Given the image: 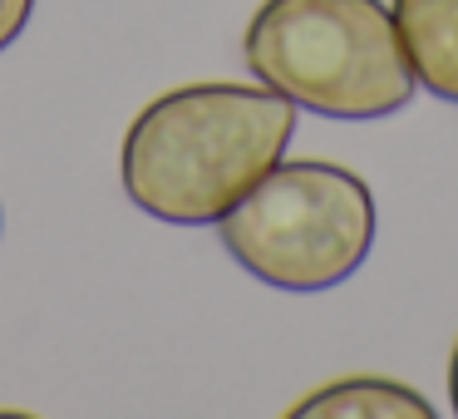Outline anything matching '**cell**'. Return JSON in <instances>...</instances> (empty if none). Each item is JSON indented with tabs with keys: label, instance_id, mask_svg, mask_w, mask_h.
I'll use <instances>...</instances> for the list:
<instances>
[{
	"label": "cell",
	"instance_id": "1",
	"mask_svg": "<svg viewBox=\"0 0 458 419\" xmlns=\"http://www.w3.org/2000/svg\"><path fill=\"white\" fill-rule=\"evenodd\" d=\"M296 114L267 84L202 80L158 94L123 133V198L168 227H217L286 158Z\"/></svg>",
	"mask_w": 458,
	"mask_h": 419
},
{
	"label": "cell",
	"instance_id": "2",
	"mask_svg": "<svg viewBox=\"0 0 458 419\" xmlns=\"http://www.w3.org/2000/svg\"><path fill=\"white\" fill-rule=\"evenodd\" d=\"M251 80L335 124H375L414 99L385 0H261L242 35Z\"/></svg>",
	"mask_w": 458,
	"mask_h": 419
},
{
	"label": "cell",
	"instance_id": "3",
	"mask_svg": "<svg viewBox=\"0 0 458 419\" xmlns=\"http://www.w3.org/2000/svg\"><path fill=\"white\" fill-rule=\"evenodd\" d=\"M375 192L330 158H281L227 218L217 237L261 286L316 296L345 286L375 252Z\"/></svg>",
	"mask_w": 458,
	"mask_h": 419
},
{
	"label": "cell",
	"instance_id": "4",
	"mask_svg": "<svg viewBox=\"0 0 458 419\" xmlns=\"http://www.w3.org/2000/svg\"><path fill=\"white\" fill-rule=\"evenodd\" d=\"M389 15L414 84L444 104H458V0H394Z\"/></svg>",
	"mask_w": 458,
	"mask_h": 419
},
{
	"label": "cell",
	"instance_id": "5",
	"mask_svg": "<svg viewBox=\"0 0 458 419\" xmlns=\"http://www.w3.org/2000/svg\"><path fill=\"white\" fill-rule=\"evenodd\" d=\"M434 405L389 375H345L291 405V419H428Z\"/></svg>",
	"mask_w": 458,
	"mask_h": 419
},
{
	"label": "cell",
	"instance_id": "6",
	"mask_svg": "<svg viewBox=\"0 0 458 419\" xmlns=\"http://www.w3.org/2000/svg\"><path fill=\"white\" fill-rule=\"evenodd\" d=\"M30 21H35V0H0V55L21 40Z\"/></svg>",
	"mask_w": 458,
	"mask_h": 419
},
{
	"label": "cell",
	"instance_id": "7",
	"mask_svg": "<svg viewBox=\"0 0 458 419\" xmlns=\"http://www.w3.org/2000/svg\"><path fill=\"white\" fill-rule=\"evenodd\" d=\"M448 405L458 415V340H454V355H448Z\"/></svg>",
	"mask_w": 458,
	"mask_h": 419
},
{
	"label": "cell",
	"instance_id": "8",
	"mask_svg": "<svg viewBox=\"0 0 458 419\" xmlns=\"http://www.w3.org/2000/svg\"><path fill=\"white\" fill-rule=\"evenodd\" d=\"M0 232H5V212H0Z\"/></svg>",
	"mask_w": 458,
	"mask_h": 419
}]
</instances>
